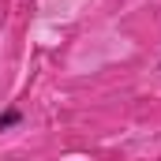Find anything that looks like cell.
I'll list each match as a JSON object with an SVG mask.
<instances>
[{
  "instance_id": "cell-1",
  "label": "cell",
  "mask_w": 161,
  "mask_h": 161,
  "mask_svg": "<svg viewBox=\"0 0 161 161\" xmlns=\"http://www.w3.org/2000/svg\"><path fill=\"white\" fill-rule=\"evenodd\" d=\"M15 124H23V113H19V109H4V113H0V131H8V127H15Z\"/></svg>"
}]
</instances>
